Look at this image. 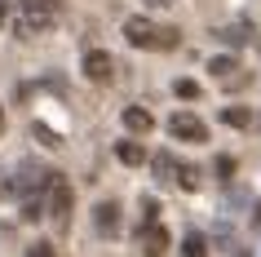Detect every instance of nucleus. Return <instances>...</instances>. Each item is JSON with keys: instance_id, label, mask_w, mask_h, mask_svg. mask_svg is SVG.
Here are the masks:
<instances>
[{"instance_id": "9", "label": "nucleus", "mask_w": 261, "mask_h": 257, "mask_svg": "<svg viewBox=\"0 0 261 257\" xmlns=\"http://www.w3.org/2000/svg\"><path fill=\"white\" fill-rule=\"evenodd\" d=\"M208 71H213V76H217L221 84H244V80H239V76H234V71H239V62H234L230 54H221V58H213V62H208Z\"/></svg>"}, {"instance_id": "13", "label": "nucleus", "mask_w": 261, "mask_h": 257, "mask_svg": "<svg viewBox=\"0 0 261 257\" xmlns=\"http://www.w3.org/2000/svg\"><path fill=\"white\" fill-rule=\"evenodd\" d=\"M221 124H230V129H248V124H252V111H248V107H221Z\"/></svg>"}, {"instance_id": "8", "label": "nucleus", "mask_w": 261, "mask_h": 257, "mask_svg": "<svg viewBox=\"0 0 261 257\" xmlns=\"http://www.w3.org/2000/svg\"><path fill=\"white\" fill-rule=\"evenodd\" d=\"M124 129L128 133H146V129H155V115L146 107H124Z\"/></svg>"}, {"instance_id": "22", "label": "nucleus", "mask_w": 261, "mask_h": 257, "mask_svg": "<svg viewBox=\"0 0 261 257\" xmlns=\"http://www.w3.org/2000/svg\"><path fill=\"white\" fill-rule=\"evenodd\" d=\"M5 9H9V0H0V22H5Z\"/></svg>"}, {"instance_id": "21", "label": "nucleus", "mask_w": 261, "mask_h": 257, "mask_svg": "<svg viewBox=\"0 0 261 257\" xmlns=\"http://www.w3.org/2000/svg\"><path fill=\"white\" fill-rule=\"evenodd\" d=\"M146 5H155V9H168V5H173V0H146Z\"/></svg>"}, {"instance_id": "7", "label": "nucleus", "mask_w": 261, "mask_h": 257, "mask_svg": "<svg viewBox=\"0 0 261 257\" xmlns=\"http://www.w3.org/2000/svg\"><path fill=\"white\" fill-rule=\"evenodd\" d=\"M93 226L102 230V235H115V230H120V204H115V200H102L93 208Z\"/></svg>"}, {"instance_id": "14", "label": "nucleus", "mask_w": 261, "mask_h": 257, "mask_svg": "<svg viewBox=\"0 0 261 257\" xmlns=\"http://www.w3.org/2000/svg\"><path fill=\"white\" fill-rule=\"evenodd\" d=\"M217 36H221L226 44H244V40H248V22H230V27H221Z\"/></svg>"}, {"instance_id": "19", "label": "nucleus", "mask_w": 261, "mask_h": 257, "mask_svg": "<svg viewBox=\"0 0 261 257\" xmlns=\"http://www.w3.org/2000/svg\"><path fill=\"white\" fill-rule=\"evenodd\" d=\"M27 257H58V253L49 248V244H31V248H27Z\"/></svg>"}, {"instance_id": "1", "label": "nucleus", "mask_w": 261, "mask_h": 257, "mask_svg": "<svg viewBox=\"0 0 261 257\" xmlns=\"http://www.w3.org/2000/svg\"><path fill=\"white\" fill-rule=\"evenodd\" d=\"M67 0H18V18H14V36L18 40H31L36 31H44L62 14Z\"/></svg>"}, {"instance_id": "18", "label": "nucleus", "mask_w": 261, "mask_h": 257, "mask_svg": "<svg viewBox=\"0 0 261 257\" xmlns=\"http://www.w3.org/2000/svg\"><path fill=\"white\" fill-rule=\"evenodd\" d=\"M31 133L40 137L44 147H62V137H58V133H54V129H44V124H36V129H31Z\"/></svg>"}, {"instance_id": "3", "label": "nucleus", "mask_w": 261, "mask_h": 257, "mask_svg": "<svg viewBox=\"0 0 261 257\" xmlns=\"http://www.w3.org/2000/svg\"><path fill=\"white\" fill-rule=\"evenodd\" d=\"M168 133L177 137V142H191V147H199V142H208V124L195 115V111H177L173 120H168Z\"/></svg>"}, {"instance_id": "4", "label": "nucleus", "mask_w": 261, "mask_h": 257, "mask_svg": "<svg viewBox=\"0 0 261 257\" xmlns=\"http://www.w3.org/2000/svg\"><path fill=\"white\" fill-rule=\"evenodd\" d=\"M80 71H84V80H93V84H111L115 80V58H111L107 49H89L84 62H80Z\"/></svg>"}, {"instance_id": "16", "label": "nucleus", "mask_w": 261, "mask_h": 257, "mask_svg": "<svg viewBox=\"0 0 261 257\" xmlns=\"http://www.w3.org/2000/svg\"><path fill=\"white\" fill-rule=\"evenodd\" d=\"M173 94H177L181 102H195V98H199V84L195 80H173Z\"/></svg>"}, {"instance_id": "6", "label": "nucleus", "mask_w": 261, "mask_h": 257, "mask_svg": "<svg viewBox=\"0 0 261 257\" xmlns=\"http://www.w3.org/2000/svg\"><path fill=\"white\" fill-rule=\"evenodd\" d=\"M138 244H142V257H164L168 253V230L160 226V222H146Z\"/></svg>"}, {"instance_id": "2", "label": "nucleus", "mask_w": 261, "mask_h": 257, "mask_svg": "<svg viewBox=\"0 0 261 257\" xmlns=\"http://www.w3.org/2000/svg\"><path fill=\"white\" fill-rule=\"evenodd\" d=\"M71 204H75V195H71V182L62 173L49 177V186H44V208H49V217H54L58 230L71 226Z\"/></svg>"}, {"instance_id": "10", "label": "nucleus", "mask_w": 261, "mask_h": 257, "mask_svg": "<svg viewBox=\"0 0 261 257\" xmlns=\"http://www.w3.org/2000/svg\"><path fill=\"white\" fill-rule=\"evenodd\" d=\"M115 155H120V164H128V169H138V164H146V160H151L142 142H120V147H115Z\"/></svg>"}, {"instance_id": "24", "label": "nucleus", "mask_w": 261, "mask_h": 257, "mask_svg": "<svg viewBox=\"0 0 261 257\" xmlns=\"http://www.w3.org/2000/svg\"><path fill=\"white\" fill-rule=\"evenodd\" d=\"M257 49H261V44H257Z\"/></svg>"}, {"instance_id": "23", "label": "nucleus", "mask_w": 261, "mask_h": 257, "mask_svg": "<svg viewBox=\"0 0 261 257\" xmlns=\"http://www.w3.org/2000/svg\"><path fill=\"white\" fill-rule=\"evenodd\" d=\"M0 133H5V107H0Z\"/></svg>"}, {"instance_id": "17", "label": "nucleus", "mask_w": 261, "mask_h": 257, "mask_svg": "<svg viewBox=\"0 0 261 257\" xmlns=\"http://www.w3.org/2000/svg\"><path fill=\"white\" fill-rule=\"evenodd\" d=\"M177 44H181L177 27H160V44H155V49H177Z\"/></svg>"}, {"instance_id": "15", "label": "nucleus", "mask_w": 261, "mask_h": 257, "mask_svg": "<svg viewBox=\"0 0 261 257\" xmlns=\"http://www.w3.org/2000/svg\"><path fill=\"white\" fill-rule=\"evenodd\" d=\"M177 186H181V191H199V169L181 164V169H177Z\"/></svg>"}, {"instance_id": "20", "label": "nucleus", "mask_w": 261, "mask_h": 257, "mask_svg": "<svg viewBox=\"0 0 261 257\" xmlns=\"http://www.w3.org/2000/svg\"><path fill=\"white\" fill-rule=\"evenodd\" d=\"M217 173H221V177L234 173V160H230V155H217Z\"/></svg>"}, {"instance_id": "5", "label": "nucleus", "mask_w": 261, "mask_h": 257, "mask_svg": "<svg viewBox=\"0 0 261 257\" xmlns=\"http://www.w3.org/2000/svg\"><path fill=\"white\" fill-rule=\"evenodd\" d=\"M124 36H128L133 49H155L160 44V27H155L151 18H128L124 22Z\"/></svg>"}, {"instance_id": "12", "label": "nucleus", "mask_w": 261, "mask_h": 257, "mask_svg": "<svg viewBox=\"0 0 261 257\" xmlns=\"http://www.w3.org/2000/svg\"><path fill=\"white\" fill-rule=\"evenodd\" d=\"M177 257H208V240L199 230H186V240H181V253Z\"/></svg>"}, {"instance_id": "11", "label": "nucleus", "mask_w": 261, "mask_h": 257, "mask_svg": "<svg viewBox=\"0 0 261 257\" xmlns=\"http://www.w3.org/2000/svg\"><path fill=\"white\" fill-rule=\"evenodd\" d=\"M151 169H155V177H160V182H177V169H181V164L173 160L168 151H160V155L151 160Z\"/></svg>"}]
</instances>
